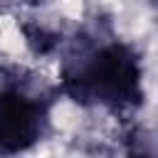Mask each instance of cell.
Listing matches in <instances>:
<instances>
[{
    "mask_svg": "<svg viewBox=\"0 0 158 158\" xmlns=\"http://www.w3.org/2000/svg\"><path fill=\"white\" fill-rule=\"evenodd\" d=\"M59 89L81 106L131 111L146 96L141 54L116 37L81 42L64 59Z\"/></svg>",
    "mask_w": 158,
    "mask_h": 158,
    "instance_id": "obj_1",
    "label": "cell"
},
{
    "mask_svg": "<svg viewBox=\"0 0 158 158\" xmlns=\"http://www.w3.org/2000/svg\"><path fill=\"white\" fill-rule=\"evenodd\" d=\"M49 126V101L20 84L0 89V153H20Z\"/></svg>",
    "mask_w": 158,
    "mask_h": 158,
    "instance_id": "obj_2",
    "label": "cell"
}]
</instances>
